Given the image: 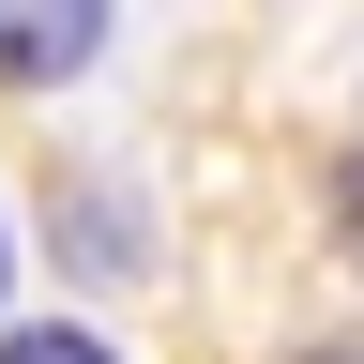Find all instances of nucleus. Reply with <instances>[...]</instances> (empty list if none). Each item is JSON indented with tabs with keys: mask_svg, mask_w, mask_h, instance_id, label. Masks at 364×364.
Listing matches in <instances>:
<instances>
[{
	"mask_svg": "<svg viewBox=\"0 0 364 364\" xmlns=\"http://www.w3.org/2000/svg\"><path fill=\"white\" fill-rule=\"evenodd\" d=\"M0 289H16V213H0Z\"/></svg>",
	"mask_w": 364,
	"mask_h": 364,
	"instance_id": "nucleus-4",
	"label": "nucleus"
},
{
	"mask_svg": "<svg viewBox=\"0 0 364 364\" xmlns=\"http://www.w3.org/2000/svg\"><path fill=\"white\" fill-rule=\"evenodd\" d=\"M0 364H122V349L91 334V318H16V334H0Z\"/></svg>",
	"mask_w": 364,
	"mask_h": 364,
	"instance_id": "nucleus-2",
	"label": "nucleus"
},
{
	"mask_svg": "<svg viewBox=\"0 0 364 364\" xmlns=\"http://www.w3.org/2000/svg\"><path fill=\"white\" fill-rule=\"evenodd\" d=\"M334 213H349V258H364V167H349V182H334Z\"/></svg>",
	"mask_w": 364,
	"mask_h": 364,
	"instance_id": "nucleus-3",
	"label": "nucleus"
},
{
	"mask_svg": "<svg viewBox=\"0 0 364 364\" xmlns=\"http://www.w3.org/2000/svg\"><path fill=\"white\" fill-rule=\"evenodd\" d=\"M91 46H107V0H0V76L16 91H61Z\"/></svg>",
	"mask_w": 364,
	"mask_h": 364,
	"instance_id": "nucleus-1",
	"label": "nucleus"
},
{
	"mask_svg": "<svg viewBox=\"0 0 364 364\" xmlns=\"http://www.w3.org/2000/svg\"><path fill=\"white\" fill-rule=\"evenodd\" d=\"M318 364H349V349H318Z\"/></svg>",
	"mask_w": 364,
	"mask_h": 364,
	"instance_id": "nucleus-5",
	"label": "nucleus"
}]
</instances>
